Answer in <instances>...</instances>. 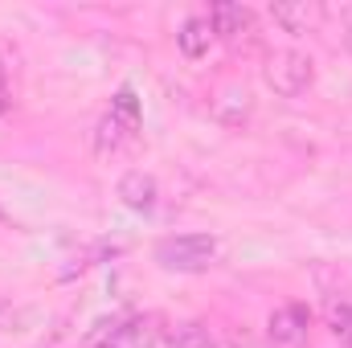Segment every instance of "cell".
<instances>
[{
    "instance_id": "9c48e42d",
    "label": "cell",
    "mask_w": 352,
    "mask_h": 348,
    "mask_svg": "<svg viewBox=\"0 0 352 348\" xmlns=\"http://www.w3.org/2000/svg\"><path fill=\"white\" fill-rule=\"evenodd\" d=\"M217 37H213V29H209V21L205 17H184L180 21V29H176V45H180V54L184 58H205L209 54V45H213Z\"/></svg>"
},
{
    "instance_id": "7a4b0ae2",
    "label": "cell",
    "mask_w": 352,
    "mask_h": 348,
    "mask_svg": "<svg viewBox=\"0 0 352 348\" xmlns=\"http://www.w3.org/2000/svg\"><path fill=\"white\" fill-rule=\"evenodd\" d=\"M152 259L173 274H201L221 259V242L213 234H168L156 242Z\"/></svg>"
},
{
    "instance_id": "52a82bcc",
    "label": "cell",
    "mask_w": 352,
    "mask_h": 348,
    "mask_svg": "<svg viewBox=\"0 0 352 348\" xmlns=\"http://www.w3.org/2000/svg\"><path fill=\"white\" fill-rule=\"evenodd\" d=\"M270 21L283 29V33H316V25L324 21V8L316 0H283V4H270Z\"/></svg>"
},
{
    "instance_id": "7c38bea8",
    "label": "cell",
    "mask_w": 352,
    "mask_h": 348,
    "mask_svg": "<svg viewBox=\"0 0 352 348\" xmlns=\"http://www.w3.org/2000/svg\"><path fill=\"white\" fill-rule=\"evenodd\" d=\"M12 107V87H8V70L0 66V115Z\"/></svg>"
},
{
    "instance_id": "4fadbf2b",
    "label": "cell",
    "mask_w": 352,
    "mask_h": 348,
    "mask_svg": "<svg viewBox=\"0 0 352 348\" xmlns=\"http://www.w3.org/2000/svg\"><path fill=\"white\" fill-rule=\"evenodd\" d=\"M340 33H344V45H349V54H352V8L340 17Z\"/></svg>"
},
{
    "instance_id": "6da1fadb",
    "label": "cell",
    "mask_w": 352,
    "mask_h": 348,
    "mask_svg": "<svg viewBox=\"0 0 352 348\" xmlns=\"http://www.w3.org/2000/svg\"><path fill=\"white\" fill-rule=\"evenodd\" d=\"M140 131H144L140 94H135V87H119V94L107 107V115L94 127V152L98 156H119V152H127L140 140Z\"/></svg>"
},
{
    "instance_id": "5b68a950",
    "label": "cell",
    "mask_w": 352,
    "mask_h": 348,
    "mask_svg": "<svg viewBox=\"0 0 352 348\" xmlns=\"http://www.w3.org/2000/svg\"><path fill=\"white\" fill-rule=\"evenodd\" d=\"M205 21H209V29H213L217 41H242L246 33H254V12H250L246 4H238V0H217V4H209Z\"/></svg>"
},
{
    "instance_id": "277c9868",
    "label": "cell",
    "mask_w": 352,
    "mask_h": 348,
    "mask_svg": "<svg viewBox=\"0 0 352 348\" xmlns=\"http://www.w3.org/2000/svg\"><path fill=\"white\" fill-rule=\"evenodd\" d=\"M266 340L274 348H307L311 340V312L303 303H283L266 320Z\"/></svg>"
},
{
    "instance_id": "30bf717a",
    "label": "cell",
    "mask_w": 352,
    "mask_h": 348,
    "mask_svg": "<svg viewBox=\"0 0 352 348\" xmlns=\"http://www.w3.org/2000/svg\"><path fill=\"white\" fill-rule=\"evenodd\" d=\"M164 348H217V340L201 320H180L164 332Z\"/></svg>"
},
{
    "instance_id": "ba28073f",
    "label": "cell",
    "mask_w": 352,
    "mask_h": 348,
    "mask_svg": "<svg viewBox=\"0 0 352 348\" xmlns=\"http://www.w3.org/2000/svg\"><path fill=\"white\" fill-rule=\"evenodd\" d=\"M115 193H119V201H123L127 209H135V213H152V209H156V201H160V184H156V176L144 173V168L123 173Z\"/></svg>"
},
{
    "instance_id": "3957f363",
    "label": "cell",
    "mask_w": 352,
    "mask_h": 348,
    "mask_svg": "<svg viewBox=\"0 0 352 348\" xmlns=\"http://www.w3.org/2000/svg\"><path fill=\"white\" fill-rule=\"evenodd\" d=\"M266 87L274 90L278 98H299L307 94L311 83H316V62L299 50H274L266 58Z\"/></svg>"
},
{
    "instance_id": "8fae6325",
    "label": "cell",
    "mask_w": 352,
    "mask_h": 348,
    "mask_svg": "<svg viewBox=\"0 0 352 348\" xmlns=\"http://www.w3.org/2000/svg\"><path fill=\"white\" fill-rule=\"evenodd\" d=\"M328 328H332V336H336L344 348H352V303L349 299L328 303Z\"/></svg>"
},
{
    "instance_id": "8992f818",
    "label": "cell",
    "mask_w": 352,
    "mask_h": 348,
    "mask_svg": "<svg viewBox=\"0 0 352 348\" xmlns=\"http://www.w3.org/2000/svg\"><path fill=\"white\" fill-rule=\"evenodd\" d=\"M98 348H164V336L148 316H127L107 332V340Z\"/></svg>"
}]
</instances>
